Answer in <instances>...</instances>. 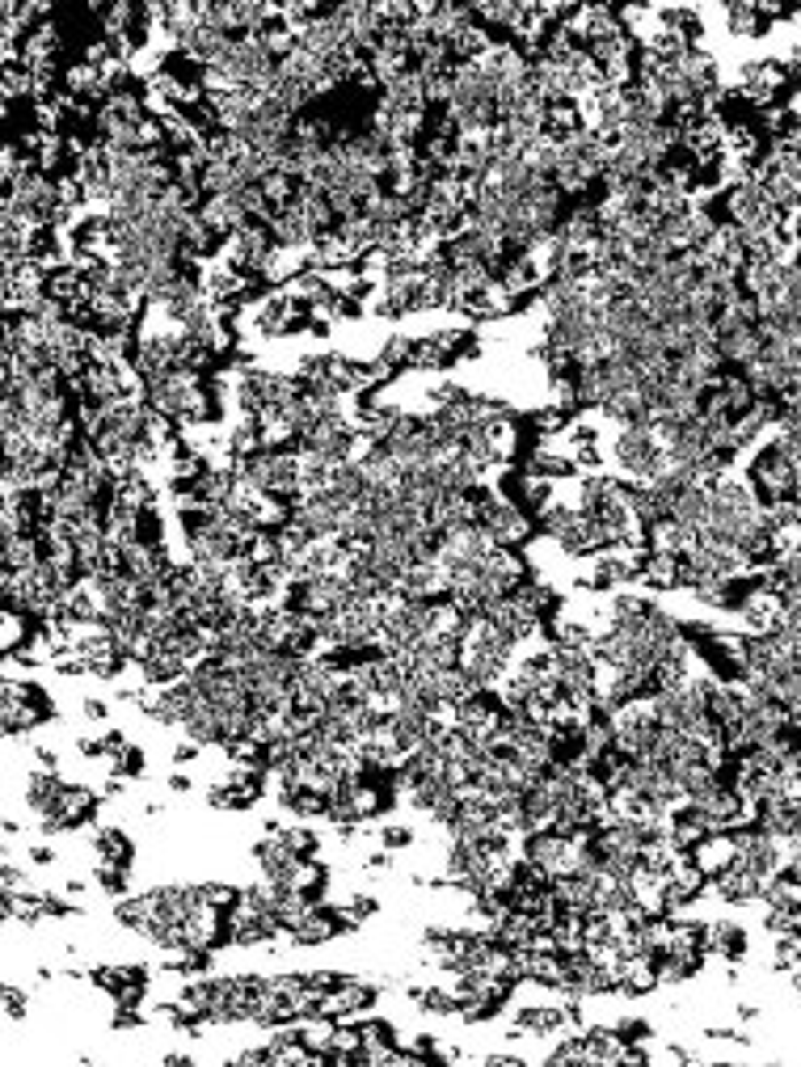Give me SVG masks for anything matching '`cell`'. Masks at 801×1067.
Listing matches in <instances>:
<instances>
[{
  "instance_id": "cell-1",
  "label": "cell",
  "mask_w": 801,
  "mask_h": 1067,
  "mask_svg": "<svg viewBox=\"0 0 801 1067\" xmlns=\"http://www.w3.org/2000/svg\"><path fill=\"white\" fill-rule=\"evenodd\" d=\"M51 718V705L47 692L38 683H18L13 675L4 680V735H21V730H35L38 721Z\"/></svg>"
},
{
  "instance_id": "cell-2",
  "label": "cell",
  "mask_w": 801,
  "mask_h": 1067,
  "mask_svg": "<svg viewBox=\"0 0 801 1067\" xmlns=\"http://www.w3.org/2000/svg\"><path fill=\"white\" fill-rule=\"evenodd\" d=\"M578 1025H582L578 1000H570L565 1009L532 1004V1009H519V1016H515V1033H561V1030H578Z\"/></svg>"
},
{
  "instance_id": "cell-3",
  "label": "cell",
  "mask_w": 801,
  "mask_h": 1067,
  "mask_svg": "<svg viewBox=\"0 0 801 1067\" xmlns=\"http://www.w3.org/2000/svg\"><path fill=\"white\" fill-rule=\"evenodd\" d=\"M717 350L726 359V368L747 371L764 354V333L759 325H738V330H717Z\"/></svg>"
},
{
  "instance_id": "cell-4",
  "label": "cell",
  "mask_w": 801,
  "mask_h": 1067,
  "mask_svg": "<svg viewBox=\"0 0 801 1067\" xmlns=\"http://www.w3.org/2000/svg\"><path fill=\"white\" fill-rule=\"evenodd\" d=\"M338 932H346L338 907H321V903H313V907L299 915V924L292 928L287 937H292L296 945H321V941H330V937H338Z\"/></svg>"
},
{
  "instance_id": "cell-5",
  "label": "cell",
  "mask_w": 801,
  "mask_h": 1067,
  "mask_svg": "<svg viewBox=\"0 0 801 1067\" xmlns=\"http://www.w3.org/2000/svg\"><path fill=\"white\" fill-rule=\"evenodd\" d=\"M764 886H767V877L750 874L747 865H738V861H734L726 874L713 877V891L721 894L726 903H755V899H764Z\"/></svg>"
},
{
  "instance_id": "cell-6",
  "label": "cell",
  "mask_w": 801,
  "mask_h": 1067,
  "mask_svg": "<svg viewBox=\"0 0 801 1067\" xmlns=\"http://www.w3.org/2000/svg\"><path fill=\"white\" fill-rule=\"evenodd\" d=\"M688 853H692V861L700 865V874L709 877V882H713L717 874H726L734 861H738L730 831H713V836H704V840H700L696 848H688Z\"/></svg>"
},
{
  "instance_id": "cell-7",
  "label": "cell",
  "mask_w": 801,
  "mask_h": 1067,
  "mask_svg": "<svg viewBox=\"0 0 801 1067\" xmlns=\"http://www.w3.org/2000/svg\"><path fill=\"white\" fill-rule=\"evenodd\" d=\"M131 865V840L119 827H97L93 831V869H127Z\"/></svg>"
},
{
  "instance_id": "cell-8",
  "label": "cell",
  "mask_w": 801,
  "mask_h": 1067,
  "mask_svg": "<svg viewBox=\"0 0 801 1067\" xmlns=\"http://www.w3.org/2000/svg\"><path fill=\"white\" fill-rule=\"evenodd\" d=\"M680 570H683V557H675V553H645L637 582L649 587V591H675L680 587Z\"/></svg>"
},
{
  "instance_id": "cell-9",
  "label": "cell",
  "mask_w": 801,
  "mask_h": 1067,
  "mask_svg": "<svg viewBox=\"0 0 801 1067\" xmlns=\"http://www.w3.org/2000/svg\"><path fill=\"white\" fill-rule=\"evenodd\" d=\"M704 945H709V954H717V958L738 962V958L747 954V932H743V924H734V920H717V924L704 928Z\"/></svg>"
},
{
  "instance_id": "cell-10",
  "label": "cell",
  "mask_w": 801,
  "mask_h": 1067,
  "mask_svg": "<svg viewBox=\"0 0 801 1067\" xmlns=\"http://www.w3.org/2000/svg\"><path fill=\"white\" fill-rule=\"evenodd\" d=\"M726 26L738 38H759L767 30V18L759 13V4H730L726 9Z\"/></svg>"
},
{
  "instance_id": "cell-11",
  "label": "cell",
  "mask_w": 801,
  "mask_h": 1067,
  "mask_svg": "<svg viewBox=\"0 0 801 1067\" xmlns=\"http://www.w3.org/2000/svg\"><path fill=\"white\" fill-rule=\"evenodd\" d=\"M409 996L418 1000L422 1013H435V1016H455V996L452 987H414Z\"/></svg>"
},
{
  "instance_id": "cell-12",
  "label": "cell",
  "mask_w": 801,
  "mask_h": 1067,
  "mask_svg": "<svg viewBox=\"0 0 801 1067\" xmlns=\"http://www.w3.org/2000/svg\"><path fill=\"white\" fill-rule=\"evenodd\" d=\"M414 342H418V338H405V333L388 338V342H384V350H380V363H384L388 371L409 368V363H414Z\"/></svg>"
},
{
  "instance_id": "cell-13",
  "label": "cell",
  "mask_w": 801,
  "mask_h": 1067,
  "mask_svg": "<svg viewBox=\"0 0 801 1067\" xmlns=\"http://www.w3.org/2000/svg\"><path fill=\"white\" fill-rule=\"evenodd\" d=\"M275 836H279V840L287 844L296 857H313V853H316V836L308 831V827H279Z\"/></svg>"
},
{
  "instance_id": "cell-14",
  "label": "cell",
  "mask_w": 801,
  "mask_h": 1067,
  "mask_svg": "<svg viewBox=\"0 0 801 1067\" xmlns=\"http://www.w3.org/2000/svg\"><path fill=\"white\" fill-rule=\"evenodd\" d=\"M371 911H376V899H363V894H354L350 903H342V907H338V915H342V924H346V928H359V924L367 920V915H371Z\"/></svg>"
},
{
  "instance_id": "cell-15",
  "label": "cell",
  "mask_w": 801,
  "mask_h": 1067,
  "mask_svg": "<svg viewBox=\"0 0 801 1067\" xmlns=\"http://www.w3.org/2000/svg\"><path fill=\"white\" fill-rule=\"evenodd\" d=\"M110 764H114V772H119V776H127V781H131V776H140V772H144V752L127 743V747H122V752L110 759Z\"/></svg>"
},
{
  "instance_id": "cell-16",
  "label": "cell",
  "mask_w": 801,
  "mask_h": 1067,
  "mask_svg": "<svg viewBox=\"0 0 801 1067\" xmlns=\"http://www.w3.org/2000/svg\"><path fill=\"white\" fill-rule=\"evenodd\" d=\"M198 894L207 899L211 907H220V911H228L237 899H241V891H232V886H220V882H207V886H198Z\"/></svg>"
},
{
  "instance_id": "cell-17",
  "label": "cell",
  "mask_w": 801,
  "mask_h": 1067,
  "mask_svg": "<svg viewBox=\"0 0 801 1067\" xmlns=\"http://www.w3.org/2000/svg\"><path fill=\"white\" fill-rule=\"evenodd\" d=\"M414 840V831L409 827H384L380 831V844L388 848V853H397V848H405V844Z\"/></svg>"
},
{
  "instance_id": "cell-18",
  "label": "cell",
  "mask_w": 801,
  "mask_h": 1067,
  "mask_svg": "<svg viewBox=\"0 0 801 1067\" xmlns=\"http://www.w3.org/2000/svg\"><path fill=\"white\" fill-rule=\"evenodd\" d=\"M616 1033H620L625 1042H645V1038H649V1025H645V1021H620Z\"/></svg>"
},
{
  "instance_id": "cell-19",
  "label": "cell",
  "mask_w": 801,
  "mask_h": 1067,
  "mask_svg": "<svg viewBox=\"0 0 801 1067\" xmlns=\"http://www.w3.org/2000/svg\"><path fill=\"white\" fill-rule=\"evenodd\" d=\"M21 1013H26V996H21L18 987H9V992H4V1016H9V1021H18Z\"/></svg>"
},
{
  "instance_id": "cell-20",
  "label": "cell",
  "mask_w": 801,
  "mask_h": 1067,
  "mask_svg": "<svg viewBox=\"0 0 801 1067\" xmlns=\"http://www.w3.org/2000/svg\"><path fill=\"white\" fill-rule=\"evenodd\" d=\"M81 713H85L89 721H105V713H110V709H105V700H97V697H89L85 705H81Z\"/></svg>"
},
{
  "instance_id": "cell-21",
  "label": "cell",
  "mask_w": 801,
  "mask_h": 1067,
  "mask_svg": "<svg viewBox=\"0 0 801 1067\" xmlns=\"http://www.w3.org/2000/svg\"><path fill=\"white\" fill-rule=\"evenodd\" d=\"M198 747H203V743H194V738H186V743H182V747H177V752H174V759H177V764H191V759H198Z\"/></svg>"
},
{
  "instance_id": "cell-22",
  "label": "cell",
  "mask_w": 801,
  "mask_h": 1067,
  "mask_svg": "<svg viewBox=\"0 0 801 1067\" xmlns=\"http://www.w3.org/2000/svg\"><path fill=\"white\" fill-rule=\"evenodd\" d=\"M30 861H35V865H51V861H55V853H51V848H43V844H38V848H30Z\"/></svg>"
},
{
  "instance_id": "cell-23",
  "label": "cell",
  "mask_w": 801,
  "mask_h": 1067,
  "mask_svg": "<svg viewBox=\"0 0 801 1067\" xmlns=\"http://www.w3.org/2000/svg\"><path fill=\"white\" fill-rule=\"evenodd\" d=\"M486 1063H489V1067H519L523 1059H515V1055H489Z\"/></svg>"
},
{
  "instance_id": "cell-24",
  "label": "cell",
  "mask_w": 801,
  "mask_h": 1067,
  "mask_svg": "<svg viewBox=\"0 0 801 1067\" xmlns=\"http://www.w3.org/2000/svg\"><path fill=\"white\" fill-rule=\"evenodd\" d=\"M169 789H174V793H186V789H191V781L177 772V776H169Z\"/></svg>"
},
{
  "instance_id": "cell-25",
  "label": "cell",
  "mask_w": 801,
  "mask_h": 1067,
  "mask_svg": "<svg viewBox=\"0 0 801 1067\" xmlns=\"http://www.w3.org/2000/svg\"><path fill=\"white\" fill-rule=\"evenodd\" d=\"M738 1016H743V1021H755V1016H759V1009H755V1004H743V1009H738Z\"/></svg>"
}]
</instances>
